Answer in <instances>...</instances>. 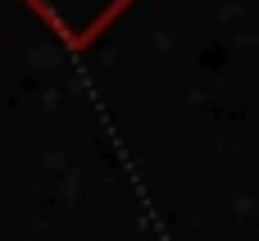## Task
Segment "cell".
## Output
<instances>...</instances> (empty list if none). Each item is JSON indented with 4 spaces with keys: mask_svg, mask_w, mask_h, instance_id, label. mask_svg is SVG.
Returning <instances> with one entry per match:
<instances>
[{
    "mask_svg": "<svg viewBox=\"0 0 259 241\" xmlns=\"http://www.w3.org/2000/svg\"><path fill=\"white\" fill-rule=\"evenodd\" d=\"M123 0H64V9H59V18H55V27L68 36V41H91V32L105 23V18H114V9H118Z\"/></svg>",
    "mask_w": 259,
    "mask_h": 241,
    "instance_id": "obj_1",
    "label": "cell"
}]
</instances>
